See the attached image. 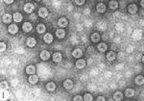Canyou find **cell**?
I'll return each instance as SVG.
<instances>
[{
    "label": "cell",
    "instance_id": "cell-1",
    "mask_svg": "<svg viewBox=\"0 0 144 101\" xmlns=\"http://www.w3.org/2000/svg\"><path fill=\"white\" fill-rule=\"evenodd\" d=\"M39 56H40V59H41V60H43V61H47L48 59L50 58V53H49L47 50H42L41 52H40Z\"/></svg>",
    "mask_w": 144,
    "mask_h": 101
},
{
    "label": "cell",
    "instance_id": "cell-2",
    "mask_svg": "<svg viewBox=\"0 0 144 101\" xmlns=\"http://www.w3.org/2000/svg\"><path fill=\"white\" fill-rule=\"evenodd\" d=\"M22 29H23L24 32H31L33 29L32 24L29 23V22H25V23L23 24V26H22Z\"/></svg>",
    "mask_w": 144,
    "mask_h": 101
},
{
    "label": "cell",
    "instance_id": "cell-3",
    "mask_svg": "<svg viewBox=\"0 0 144 101\" xmlns=\"http://www.w3.org/2000/svg\"><path fill=\"white\" fill-rule=\"evenodd\" d=\"M58 24H59V26H60V27L64 28V27H66V26H67V24H68V21H67V19H66V18L62 17V18H60V19H59V21H58Z\"/></svg>",
    "mask_w": 144,
    "mask_h": 101
},
{
    "label": "cell",
    "instance_id": "cell-4",
    "mask_svg": "<svg viewBox=\"0 0 144 101\" xmlns=\"http://www.w3.org/2000/svg\"><path fill=\"white\" fill-rule=\"evenodd\" d=\"M48 15V10L46 8H40L38 10V16L40 17H46Z\"/></svg>",
    "mask_w": 144,
    "mask_h": 101
},
{
    "label": "cell",
    "instance_id": "cell-5",
    "mask_svg": "<svg viewBox=\"0 0 144 101\" xmlns=\"http://www.w3.org/2000/svg\"><path fill=\"white\" fill-rule=\"evenodd\" d=\"M128 11L130 14H135V13L137 12V6H136L135 4H131V5H129Z\"/></svg>",
    "mask_w": 144,
    "mask_h": 101
},
{
    "label": "cell",
    "instance_id": "cell-6",
    "mask_svg": "<svg viewBox=\"0 0 144 101\" xmlns=\"http://www.w3.org/2000/svg\"><path fill=\"white\" fill-rule=\"evenodd\" d=\"M24 11L26 12V13H32L33 11H34V5L31 4V3H27V4H25V6H24Z\"/></svg>",
    "mask_w": 144,
    "mask_h": 101
},
{
    "label": "cell",
    "instance_id": "cell-7",
    "mask_svg": "<svg viewBox=\"0 0 144 101\" xmlns=\"http://www.w3.org/2000/svg\"><path fill=\"white\" fill-rule=\"evenodd\" d=\"M8 31L10 32L11 34H16L17 33V31H18V28H17V26H16V24H11L10 26H9V28H8Z\"/></svg>",
    "mask_w": 144,
    "mask_h": 101
},
{
    "label": "cell",
    "instance_id": "cell-8",
    "mask_svg": "<svg viewBox=\"0 0 144 101\" xmlns=\"http://www.w3.org/2000/svg\"><path fill=\"white\" fill-rule=\"evenodd\" d=\"M64 87L66 90H71V89L73 88V82H72L71 80L67 79V80H65L64 82Z\"/></svg>",
    "mask_w": 144,
    "mask_h": 101
},
{
    "label": "cell",
    "instance_id": "cell-9",
    "mask_svg": "<svg viewBox=\"0 0 144 101\" xmlns=\"http://www.w3.org/2000/svg\"><path fill=\"white\" fill-rule=\"evenodd\" d=\"M43 40H44V41H45L46 43H51V42L53 41V36H52V34H50V33L45 34Z\"/></svg>",
    "mask_w": 144,
    "mask_h": 101
},
{
    "label": "cell",
    "instance_id": "cell-10",
    "mask_svg": "<svg viewBox=\"0 0 144 101\" xmlns=\"http://www.w3.org/2000/svg\"><path fill=\"white\" fill-rule=\"evenodd\" d=\"M53 61L56 62V63L61 62V61H62V54L59 53V52L54 53V55H53Z\"/></svg>",
    "mask_w": 144,
    "mask_h": 101
},
{
    "label": "cell",
    "instance_id": "cell-11",
    "mask_svg": "<svg viewBox=\"0 0 144 101\" xmlns=\"http://www.w3.org/2000/svg\"><path fill=\"white\" fill-rule=\"evenodd\" d=\"M96 10L98 13H104L106 11V6L103 4V3H99L97 6H96Z\"/></svg>",
    "mask_w": 144,
    "mask_h": 101
},
{
    "label": "cell",
    "instance_id": "cell-12",
    "mask_svg": "<svg viewBox=\"0 0 144 101\" xmlns=\"http://www.w3.org/2000/svg\"><path fill=\"white\" fill-rule=\"evenodd\" d=\"M26 43L29 47H34L36 45V40L34 38H28L26 40Z\"/></svg>",
    "mask_w": 144,
    "mask_h": 101
},
{
    "label": "cell",
    "instance_id": "cell-13",
    "mask_svg": "<svg viewBox=\"0 0 144 101\" xmlns=\"http://www.w3.org/2000/svg\"><path fill=\"white\" fill-rule=\"evenodd\" d=\"M134 82H135V84L136 85H143L144 84V76H142V75H138V76H136Z\"/></svg>",
    "mask_w": 144,
    "mask_h": 101
},
{
    "label": "cell",
    "instance_id": "cell-14",
    "mask_svg": "<svg viewBox=\"0 0 144 101\" xmlns=\"http://www.w3.org/2000/svg\"><path fill=\"white\" fill-rule=\"evenodd\" d=\"M12 19H13V17H12V15H10V14H5V15L3 16V21H4L5 23H10V22L12 21Z\"/></svg>",
    "mask_w": 144,
    "mask_h": 101
},
{
    "label": "cell",
    "instance_id": "cell-15",
    "mask_svg": "<svg viewBox=\"0 0 144 101\" xmlns=\"http://www.w3.org/2000/svg\"><path fill=\"white\" fill-rule=\"evenodd\" d=\"M56 35H57V37L59 39H64V36H65V31L63 30V29H58L56 31Z\"/></svg>",
    "mask_w": 144,
    "mask_h": 101
},
{
    "label": "cell",
    "instance_id": "cell-16",
    "mask_svg": "<svg viewBox=\"0 0 144 101\" xmlns=\"http://www.w3.org/2000/svg\"><path fill=\"white\" fill-rule=\"evenodd\" d=\"M45 30H46V27H45L44 24H38V25L37 26V31H38V33H39V34L44 33Z\"/></svg>",
    "mask_w": 144,
    "mask_h": 101
},
{
    "label": "cell",
    "instance_id": "cell-17",
    "mask_svg": "<svg viewBox=\"0 0 144 101\" xmlns=\"http://www.w3.org/2000/svg\"><path fill=\"white\" fill-rule=\"evenodd\" d=\"M46 89H47V91H54L56 90V85H55V83H53V82H49L46 85Z\"/></svg>",
    "mask_w": 144,
    "mask_h": 101
},
{
    "label": "cell",
    "instance_id": "cell-18",
    "mask_svg": "<svg viewBox=\"0 0 144 101\" xmlns=\"http://www.w3.org/2000/svg\"><path fill=\"white\" fill-rule=\"evenodd\" d=\"M107 48H108V45L106 43H104V42H101V43L98 44V50L100 52H105L107 50Z\"/></svg>",
    "mask_w": 144,
    "mask_h": 101
},
{
    "label": "cell",
    "instance_id": "cell-19",
    "mask_svg": "<svg viewBox=\"0 0 144 101\" xmlns=\"http://www.w3.org/2000/svg\"><path fill=\"white\" fill-rule=\"evenodd\" d=\"M123 98V93L121 91H116L113 94V99L114 100H121Z\"/></svg>",
    "mask_w": 144,
    "mask_h": 101
},
{
    "label": "cell",
    "instance_id": "cell-20",
    "mask_svg": "<svg viewBox=\"0 0 144 101\" xmlns=\"http://www.w3.org/2000/svg\"><path fill=\"white\" fill-rule=\"evenodd\" d=\"M86 67V61L85 60H79L76 62V67L77 68H84Z\"/></svg>",
    "mask_w": 144,
    "mask_h": 101
},
{
    "label": "cell",
    "instance_id": "cell-21",
    "mask_svg": "<svg viewBox=\"0 0 144 101\" xmlns=\"http://www.w3.org/2000/svg\"><path fill=\"white\" fill-rule=\"evenodd\" d=\"M22 15L20 14V13H16V14H14V20L16 21V22H20L21 20H22Z\"/></svg>",
    "mask_w": 144,
    "mask_h": 101
},
{
    "label": "cell",
    "instance_id": "cell-22",
    "mask_svg": "<svg viewBox=\"0 0 144 101\" xmlns=\"http://www.w3.org/2000/svg\"><path fill=\"white\" fill-rule=\"evenodd\" d=\"M38 81V76L37 75H32V76H30L29 77V83L30 84H37V82Z\"/></svg>",
    "mask_w": 144,
    "mask_h": 101
},
{
    "label": "cell",
    "instance_id": "cell-23",
    "mask_svg": "<svg viewBox=\"0 0 144 101\" xmlns=\"http://www.w3.org/2000/svg\"><path fill=\"white\" fill-rule=\"evenodd\" d=\"M72 55L75 58H80V57H82V55H83V52H82L81 49H75V50L72 52Z\"/></svg>",
    "mask_w": 144,
    "mask_h": 101
},
{
    "label": "cell",
    "instance_id": "cell-24",
    "mask_svg": "<svg viewBox=\"0 0 144 101\" xmlns=\"http://www.w3.org/2000/svg\"><path fill=\"white\" fill-rule=\"evenodd\" d=\"M125 95H126L127 97H132V96H134V91L133 89H127V90L125 91Z\"/></svg>",
    "mask_w": 144,
    "mask_h": 101
},
{
    "label": "cell",
    "instance_id": "cell-25",
    "mask_svg": "<svg viewBox=\"0 0 144 101\" xmlns=\"http://www.w3.org/2000/svg\"><path fill=\"white\" fill-rule=\"evenodd\" d=\"M91 40L93 41V42H98L99 40H100V35L98 33H94L91 35Z\"/></svg>",
    "mask_w": 144,
    "mask_h": 101
},
{
    "label": "cell",
    "instance_id": "cell-26",
    "mask_svg": "<svg viewBox=\"0 0 144 101\" xmlns=\"http://www.w3.org/2000/svg\"><path fill=\"white\" fill-rule=\"evenodd\" d=\"M26 72L28 74H34L36 72V67H34V66H28V67H26Z\"/></svg>",
    "mask_w": 144,
    "mask_h": 101
},
{
    "label": "cell",
    "instance_id": "cell-27",
    "mask_svg": "<svg viewBox=\"0 0 144 101\" xmlns=\"http://www.w3.org/2000/svg\"><path fill=\"white\" fill-rule=\"evenodd\" d=\"M115 57H116V55H115V53L114 52H109L108 54H107V59L109 60V61H113L114 59H115Z\"/></svg>",
    "mask_w": 144,
    "mask_h": 101
},
{
    "label": "cell",
    "instance_id": "cell-28",
    "mask_svg": "<svg viewBox=\"0 0 144 101\" xmlns=\"http://www.w3.org/2000/svg\"><path fill=\"white\" fill-rule=\"evenodd\" d=\"M109 6H110V8L112 9V10H115V9H117L118 8V3L116 2V1H114V0H112L111 1L110 3H109Z\"/></svg>",
    "mask_w": 144,
    "mask_h": 101
},
{
    "label": "cell",
    "instance_id": "cell-29",
    "mask_svg": "<svg viewBox=\"0 0 144 101\" xmlns=\"http://www.w3.org/2000/svg\"><path fill=\"white\" fill-rule=\"evenodd\" d=\"M8 83L6 82V81H2L1 82V85H0V88H1V91H7L8 90Z\"/></svg>",
    "mask_w": 144,
    "mask_h": 101
},
{
    "label": "cell",
    "instance_id": "cell-30",
    "mask_svg": "<svg viewBox=\"0 0 144 101\" xmlns=\"http://www.w3.org/2000/svg\"><path fill=\"white\" fill-rule=\"evenodd\" d=\"M92 95L90 94V93H86L85 94V96H84V100H86V101H91L92 100Z\"/></svg>",
    "mask_w": 144,
    "mask_h": 101
},
{
    "label": "cell",
    "instance_id": "cell-31",
    "mask_svg": "<svg viewBox=\"0 0 144 101\" xmlns=\"http://www.w3.org/2000/svg\"><path fill=\"white\" fill-rule=\"evenodd\" d=\"M0 46H1V47H0V51H1V52H4V51L6 50V43H5V42L2 41V42L0 43Z\"/></svg>",
    "mask_w": 144,
    "mask_h": 101
},
{
    "label": "cell",
    "instance_id": "cell-32",
    "mask_svg": "<svg viewBox=\"0 0 144 101\" xmlns=\"http://www.w3.org/2000/svg\"><path fill=\"white\" fill-rule=\"evenodd\" d=\"M75 3H76L77 5L81 6V5H83V4L85 3V0H75Z\"/></svg>",
    "mask_w": 144,
    "mask_h": 101
},
{
    "label": "cell",
    "instance_id": "cell-33",
    "mask_svg": "<svg viewBox=\"0 0 144 101\" xmlns=\"http://www.w3.org/2000/svg\"><path fill=\"white\" fill-rule=\"evenodd\" d=\"M74 100L81 101V100H83V97H82V96H80V95H78V96H75V97H74Z\"/></svg>",
    "mask_w": 144,
    "mask_h": 101
},
{
    "label": "cell",
    "instance_id": "cell-34",
    "mask_svg": "<svg viewBox=\"0 0 144 101\" xmlns=\"http://www.w3.org/2000/svg\"><path fill=\"white\" fill-rule=\"evenodd\" d=\"M4 2H5L6 4H12V3L14 2V0H4Z\"/></svg>",
    "mask_w": 144,
    "mask_h": 101
},
{
    "label": "cell",
    "instance_id": "cell-35",
    "mask_svg": "<svg viewBox=\"0 0 144 101\" xmlns=\"http://www.w3.org/2000/svg\"><path fill=\"white\" fill-rule=\"evenodd\" d=\"M97 100H100V101H103V100H105V98L103 97V96H99L98 98H97Z\"/></svg>",
    "mask_w": 144,
    "mask_h": 101
},
{
    "label": "cell",
    "instance_id": "cell-36",
    "mask_svg": "<svg viewBox=\"0 0 144 101\" xmlns=\"http://www.w3.org/2000/svg\"><path fill=\"white\" fill-rule=\"evenodd\" d=\"M140 5H141V6H142V7L144 8V0H141V2H140Z\"/></svg>",
    "mask_w": 144,
    "mask_h": 101
},
{
    "label": "cell",
    "instance_id": "cell-37",
    "mask_svg": "<svg viewBox=\"0 0 144 101\" xmlns=\"http://www.w3.org/2000/svg\"><path fill=\"white\" fill-rule=\"evenodd\" d=\"M141 61H142V63L144 64V55H143V57H142V59H141Z\"/></svg>",
    "mask_w": 144,
    "mask_h": 101
},
{
    "label": "cell",
    "instance_id": "cell-38",
    "mask_svg": "<svg viewBox=\"0 0 144 101\" xmlns=\"http://www.w3.org/2000/svg\"><path fill=\"white\" fill-rule=\"evenodd\" d=\"M36 1H40V0H36Z\"/></svg>",
    "mask_w": 144,
    "mask_h": 101
}]
</instances>
